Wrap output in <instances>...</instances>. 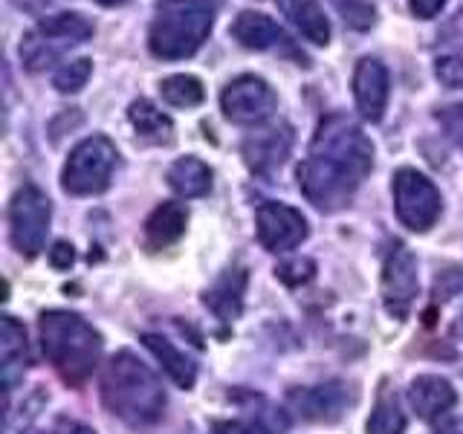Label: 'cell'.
Returning a JSON list of instances; mask_svg holds the SVG:
<instances>
[{"instance_id": "obj_22", "label": "cell", "mask_w": 463, "mask_h": 434, "mask_svg": "<svg viewBox=\"0 0 463 434\" xmlns=\"http://www.w3.org/2000/svg\"><path fill=\"white\" fill-rule=\"evenodd\" d=\"M128 119H130V125L137 127V134L142 139H148V142H171L174 139L171 119L163 110H156L148 99L134 101L130 110H128Z\"/></svg>"}, {"instance_id": "obj_19", "label": "cell", "mask_w": 463, "mask_h": 434, "mask_svg": "<svg viewBox=\"0 0 463 434\" xmlns=\"http://www.w3.org/2000/svg\"><path fill=\"white\" fill-rule=\"evenodd\" d=\"M243 287H246V272L243 269H229L214 281V287L209 289L206 296H203V301H206V307L217 318L232 322V318H238V313H241Z\"/></svg>"}, {"instance_id": "obj_34", "label": "cell", "mask_w": 463, "mask_h": 434, "mask_svg": "<svg viewBox=\"0 0 463 434\" xmlns=\"http://www.w3.org/2000/svg\"><path fill=\"white\" fill-rule=\"evenodd\" d=\"M47 434H96L93 429H87L81 423H76V420H58L55 429L47 431Z\"/></svg>"}, {"instance_id": "obj_36", "label": "cell", "mask_w": 463, "mask_h": 434, "mask_svg": "<svg viewBox=\"0 0 463 434\" xmlns=\"http://www.w3.org/2000/svg\"><path fill=\"white\" fill-rule=\"evenodd\" d=\"M101 6H119V4H125V0H99Z\"/></svg>"}, {"instance_id": "obj_24", "label": "cell", "mask_w": 463, "mask_h": 434, "mask_svg": "<svg viewBox=\"0 0 463 434\" xmlns=\"http://www.w3.org/2000/svg\"><path fill=\"white\" fill-rule=\"evenodd\" d=\"M293 18H296L298 29L307 41H313V43L330 41V24L325 18L322 6H318V0H298L296 9H293Z\"/></svg>"}, {"instance_id": "obj_20", "label": "cell", "mask_w": 463, "mask_h": 434, "mask_svg": "<svg viewBox=\"0 0 463 434\" xmlns=\"http://www.w3.org/2000/svg\"><path fill=\"white\" fill-rule=\"evenodd\" d=\"M142 342H145V347L163 362V368H165V373L171 376L174 382H177L180 388H192L194 385V380H197V368H194V362L188 359L183 351H177L168 339H163V336H156V333H145L142 336Z\"/></svg>"}, {"instance_id": "obj_1", "label": "cell", "mask_w": 463, "mask_h": 434, "mask_svg": "<svg viewBox=\"0 0 463 434\" xmlns=\"http://www.w3.org/2000/svg\"><path fill=\"white\" fill-rule=\"evenodd\" d=\"M373 168V145L345 113L318 122L307 159L298 165V185L316 209L339 212Z\"/></svg>"}, {"instance_id": "obj_6", "label": "cell", "mask_w": 463, "mask_h": 434, "mask_svg": "<svg viewBox=\"0 0 463 434\" xmlns=\"http://www.w3.org/2000/svg\"><path fill=\"white\" fill-rule=\"evenodd\" d=\"M116 145L108 137H90L79 142L72 148L64 174H61V185L64 192L87 197V194H101L110 183V174L116 168Z\"/></svg>"}, {"instance_id": "obj_37", "label": "cell", "mask_w": 463, "mask_h": 434, "mask_svg": "<svg viewBox=\"0 0 463 434\" xmlns=\"http://www.w3.org/2000/svg\"><path fill=\"white\" fill-rule=\"evenodd\" d=\"M29 434H47V431H29Z\"/></svg>"}, {"instance_id": "obj_2", "label": "cell", "mask_w": 463, "mask_h": 434, "mask_svg": "<svg viewBox=\"0 0 463 434\" xmlns=\"http://www.w3.org/2000/svg\"><path fill=\"white\" fill-rule=\"evenodd\" d=\"M101 400L128 426H151L165 411V391L156 376L130 354L119 351L101 373Z\"/></svg>"}, {"instance_id": "obj_33", "label": "cell", "mask_w": 463, "mask_h": 434, "mask_svg": "<svg viewBox=\"0 0 463 434\" xmlns=\"http://www.w3.org/2000/svg\"><path fill=\"white\" fill-rule=\"evenodd\" d=\"M409 6H411V12L417 14V18L429 21V18H434V14H438L446 6V0H409Z\"/></svg>"}, {"instance_id": "obj_35", "label": "cell", "mask_w": 463, "mask_h": 434, "mask_svg": "<svg viewBox=\"0 0 463 434\" xmlns=\"http://www.w3.org/2000/svg\"><path fill=\"white\" fill-rule=\"evenodd\" d=\"M452 333L458 339H463V310H460V316L455 318V325H452Z\"/></svg>"}, {"instance_id": "obj_5", "label": "cell", "mask_w": 463, "mask_h": 434, "mask_svg": "<svg viewBox=\"0 0 463 434\" xmlns=\"http://www.w3.org/2000/svg\"><path fill=\"white\" fill-rule=\"evenodd\" d=\"M93 35V24L76 12H64V14H52V18L41 21L35 29H29L21 41V58L26 70H43L55 64L67 50L79 47L81 41Z\"/></svg>"}, {"instance_id": "obj_28", "label": "cell", "mask_w": 463, "mask_h": 434, "mask_svg": "<svg viewBox=\"0 0 463 434\" xmlns=\"http://www.w3.org/2000/svg\"><path fill=\"white\" fill-rule=\"evenodd\" d=\"M313 272H316V264L307 258H296V260H289V264H281L279 267V278L289 287H298L304 281H310L313 278Z\"/></svg>"}, {"instance_id": "obj_18", "label": "cell", "mask_w": 463, "mask_h": 434, "mask_svg": "<svg viewBox=\"0 0 463 434\" xmlns=\"http://www.w3.org/2000/svg\"><path fill=\"white\" fill-rule=\"evenodd\" d=\"M185 223H188V209L183 203H163L145 221V243L151 250H165V246L183 238Z\"/></svg>"}, {"instance_id": "obj_3", "label": "cell", "mask_w": 463, "mask_h": 434, "mask_svg": "<svg viewBox=\"0 0 463 434\" xmlns=\"http://www.w3.org/2000/svg\"><path fill=\"white\" fill-rule=\"evenodd\" d=\"M38 333L43 356L67 385L79 388L90 380L101 356V336L93 325H87L76 313L50 310L38 318Z\"/></svg>"}, {"instance_id": "obj_26", "label": "cell", "mask_w": 463, "mask_h": 434, "mask_svg": "<svg viewBox=\"0 0 463 434\" xmlns=\"http://www.w3.org/2000/svg\"><path fill=\"white\" fill-rule=\"evenodd\" d=\"M90 72H93L90 58H76V61H67V64H61L55 70L52 84L61 93H79L81 87L87 84V79H90Z\"/></svg>"}, {"instance_id": "obj_12", "label": "cell", "mask_w": 463, "mask_h": 434, "mask_svg": "<svg viewBox=\"0 0 463 434\" xmlns=\"http://www.w3.org/2000/svg\"><path fill=\"white\" fill-rule=\"evenodd\" d=\"M289 148H293V130H289V125H272V127L258 130L252 137H246L243 159L255 174L269 177L272 171H279L284 165Z\"/></svg>"}, {"instance_id": "obj_21", "label": "cell", "mask_w": 463, "mask_h": 434, "mask_svg": "<svg viewBox=\"0 0 463 434\" xmlns=\"http://www.w3.org/2000/svg\"><path fill=\"white\" fill-rule=\"evenodd\" d=\"M168 185L180 197H203L212 188V168L197 156H183L168 168Z\"/></svg>"}, {"instance_id": "obj_13", "label": "cell", "mask_w": 463, "mask_h": 434, "mask_svg": "<svg viewBox=\"0 0 463 434\" xmlns=\"http://www.w3.org/2000/svg\"><path fill=\"white\" fill-rule=\"evenodd\" d=\"M388 70L376 58H362L354 72V96L356 108L368 122H380L388 105Z\"/></svg>"}, {"instance_id": "obj_10", "label": "cell", "mask_w": 463, "mask_h": 434, "mask_svg": "<svg viewBox=\"0 0 463 434\" xmlns=\"http://www.w3.org/2000/svg\"><path fill=\"white\" fill-rule=\"evenodd\" d=\"M417 260L409 252V246L397 243L394 250L388 252L385 258V269H383V301H385V310L402 318L411 313V304L417 298Z\"/></svg>"}, {"instance_id": "obj_29", "label": "cell", "mask_w": 463, "mask_h": 434, "mask_svg": "<svg viewBox=\"0 0 463 434\" xmlns=\"http://www.w3.org/2000/svg\"><path fill=\"white\" fill-rule=\"evenodd\" d=\"M434 72H438L440 84L452 87H463V58H455V55H446V58H438V64H434Z\"/></svg>"}, {"instance_id": "obj_14", "label": "cell", "mask_w": 463, "mask_h": 434, "mask_svg": "<svg viewBox=\"0 0 463 434\" xmlns=\"http://www.w3.org/2000/svg\"><path fill=\"white\" fill-rule=\"evenodd\" d=\"M232 35L250 50H281L287 55H296L298 61H307L301 52H296L293 41L287 38L284 29L260 12H241L235 26H232Z\"/></svg>"}, {"instance_id": "obj_17", "label": "cell", "mask_w": 463, "mask_h": 434, "mask_svg": "<svg viewBox=\"0 0 463 434\" xmlns=\"http://www.w3.org/2000/svg\"><path fill=\"white\" fill-rule=\"evenodd\" d=\"M0 359H4V382L6 388H14L29 368V347L24 327L12 316H4L0 322Z\"/></svg>"}, {"instance_id": "obj_16", "label": "cell", "mask_w": 463, "mask_h": 434, "mask_svg": "<svg viewBox=\"0 0 463 434\" xmlns=\"http://www.w3.org/2000/svg\"><path fill=\"white\" fill-rule=\"evenodd\" d=\"M455 388L440 376H417L409 388V402L423 420H438L455 405Z\"/></svg>"}, {"instance_id": "obj_8", "label": "cell", "mask_w": 463, "mask_h": 434, "mask_svg": "<svg viewBox=\"0 0 463 434\" xmlns=\"http://www.w3.org/2000/svg\"><path fill=\"white\" fill-rule=\"evenodd\" d=\"M394 209L402 226H409L411 231H426L440 217V194L426 174L400 168L394 174Z\"/></svg>"}, {"instance_id": "obj_7", "label": "cell", "mask_w": 463, "mask_h": 434, "mask_svg": "<svg viewBox=\"0 0 463 434\" xmlns=\"http://www.w3.org/2000/svg\"><path fill=\"white\" fill-rule=\"evenodd\" d=\"M50 217H52V206L38 185L18 188V194L12 197L9 206V231L14 250L26 258H35L43 250V243H47Z\"/></svg>"}, {"instance_id": "obj_23", "label": "cell", "mask_w": 463, "mask_h": 434, "mask_svg": "<svg viewBox=\"0 0 463 434\" xmlns=\"http://www.w3.org/2000/svg\"><path fill=\"white\" fill-rule=\"evenodd\" d=\"M402 429L405 414L400 411L397 394H391V388H383L368 417V434H402Z\"/></svg>"}, {"instance_id": "obj_4", "label": "cell", "mask_w": 463, "mask_h": 434, "mask_svg": "<svg viewBox=\"0 0 463 434\" xmlns=\"http://www.w3.org/2000/svg\"><path fill=\"white\" fill-rule=\"evenodd\" d=\"M214 24L212 0H159L148 33V47L156 58L177 61L194 55Z\"/></svg>"}, {"instance_id": "obj_9", "label": "cell", "mask_w": 463, "mask_h": 434, "mask_svg": "<svg viewBox=\"0 0 463 434\" xmlns=\"http://www.w3.org/2000/svg\"><path fill=\"white\" fill-rule=\"evenodd\" d=\"M275 93L272 87L258 79V76H241L232 81L223 96H221V108L226 113V119L238 122V125H258L272 116L275 110Z\"/></svg>"}, {"instance_id": "obj_27", "label": "cell", "mask_w": 463, "mask_h": 434, "mask_svg": "<svg viewBox=\"0 0 463 434\" xmlns=\"http://www.w3.org/2000/svg\"><path fill=\"white\" fill-rule=\"evenodd\" d=\"M333 6L339 9L345 24H351L354 29H368L376 18V9L368 0H333Z\"/></svg>"}, {"instance_id": "obj_30", "label": "cell", "mask_w": 463, "mask_h": 434, "mask_svg": "<svg viewBox=\"0 0 463 434\" xmlns=\"http://www.w3.org/2000/svg\"><path fill=\"white\" fill-rule=\"evenodd\" d=\"M438 119L443 122L446 134L452 137V142L463 151V105H452V108H443L438 113Z\"/></svg>"}, {"instance_id": "obj_15", "label": "cell", "mask_w": 463, "mask_h": 434, "mask_svg": "<svg viewBox=\"0 0 463 434\" xmlns=\"http://www.w3.org/2000/svg\"><path fill=\"white\" fill-rule=\"evenodd\" d=\"M289 402L293 409L304 417V420H336L342 417V409L347 405V394L345 388L330 382V385H316V388H301L289 394Z\"/></svg>"}, {"instance_id": "obj_31", "label": "cell", "mask_w": 463, "mask_h": 434, "mask_svg": "<svg viewBox=\"0 0 463 434\" xmlns=\"http://www.w3.org/2000/svg\"><path fill=\"white\" fill-rule=\"evenodd\" d=\"M214 434H269L258 420H223L214 423Z\"/></svg>"}, {"instance_id": "obj_25", "label": "cell", "mask_w": 463, "mask_h": 434, "mask_svg": "<svg viewBox=\"0 0 463 434\" xmlns=\"http://www.w3.org/2000/svg\"><path fill=\"white\" fill-rule=\"evenodd\" d=\"M159 90H163V99L174 108H197L203 101V84L200 79L194 76H168L163 84H159Z\"/></svg>"}, {"instance_id": "obj_11", "label": "cell", "mask_w": 463, "mask_h": 434, "mask_svg": "<svg viewBox=\"0 0 463 434\" xmlns=\"http://www.w3.org/2000/svg\"><path fill=\"white\" fill-rule=\"evenodd\" d=\"M258 241L269 252H289L307 238V221L304 214L287 203H264L258 209Z\"/></svg>"}, {"instance_id": "obj_32", "label": "cell", "mask_w": 463, "mask_h": 434, "mask_svg": "<svg viewBox=\"0 0 463 434\" xmlns=\"http://www.w3.org/2000/svg\"><path fill=\"white\" fill-rule=\"evenodd\" d=\"M50 260H52V267L55 269H67L72 260H76V252H72V246L64 243V241H58L52 250H50Z\"/></svg>"}]
</instances>
